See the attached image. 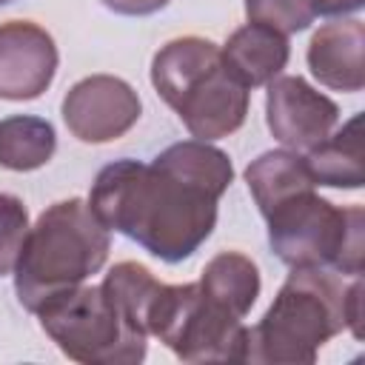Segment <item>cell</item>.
<instances>
[{
    "mask_svg": "<svg viewBox=\"0 0 365 365\" xmlns=\"http://www.w3.org/2000/svg\"><path fill=\"white\" fill-rule=\"evenodd\" d=\"M322 0H245L248 23L271 26L282 34L305 31L319 17Z\"/></svg>",
    "mask_w": 365,
    "mask_h": 365,
    "instance_id": "18",
    "label": "cell"
},
{
    "mask_svg": "<svg viewBox=\"0 0 365 365\" xmlns=\"http://www.w3.org/2000/svg\"><path fill=\"white\" fill-rule=\"evenodd\" d=\"M9 3H14V0H0V6H9Z\"/></svg>",
    "mask_w": 365,
    "mask_h": 365,
    "instance_id": "23",
    "label": "cell"
},
{
    "mask_svg": "<svg viewBox=\"0 0 365 365\" xmlns=\"http://www.w3.org/2000/svg\"><path fill=\"white\" fill-rule=\"evenodd\" d=\"M245 182L262 217L288 197L314 188V177L305 165V157H299V151L291 148L265 151L257 160H251L245 168Z\"/></svg>",
    "mask_w": 365,
    "mask_h": 365,
    "instance_id": "14",
    "label": "cell"
},
{
    "mask_svg": "<svg viewBox=\"0 0 365 365\" xmlns=\"http://www.w3.org/2000/svg\"><path fill=\"white\" fill-rule=\"evenodd\" d=\"M103 294L114 302V308L128 319V325H134L137 331H143L148 336V319L154 311V302L163 291V282L140 262H117L106 279L100 282Z\"/></svg>",
    "mask_w": 365,
    "mask_h": 365,
    "instance_id": "17",
    "label": "cell"
},
{
    "mask_svg": "<svg viewBox=\"0 0 365 365\" xmlns=\"http://www.w3.org/2000/svg\"><path fill=\"white\" fill-rule=\"evenodd\" d=\"M305 165L314 177V185L348 191L362 188V114H354L339 131H331L322 143L308 148Z\"/></svg>",
    "mask_w": 365,
    "mask_h": 365,
    "instance_id": "13",
    "label": "cell"
},
{
    "mask_svg": "<svg viewBox=\"0 0 365 365\" xmlns=\"http://www.w3.org/2000/svg\"><path fill=\"white\" fill-rule=\"evenodd\" d=\"M234 182L228 154L205 140H182L154 163L117 160L88 194L97 220L163 262L188 259L217 225V202Z\"/></svg>",
    "mask_w": 365,
    "mask_h": 365,
    "instance_id": "1",
    "label": "cell"
},
{
    "mask_svg": "<svg viewBox=\"0 0 365 365\" xmlns=\"http://www.w3.org/2000/svg\"><path fill=\"white\" fill-rule=\"evenodd\" d=\"M143 103L137 91L114 74L77 80L63 97V120L80 143H111L137 125Z\"/></svg>",
    "mask_w": 365,
    "mask_h": 365,
    "instance_id": "8",
    "label": "cell"
},
{
    "mask_svg": "<svg viewBox=\"0 0 365 365\" xmlns=\"http://www.w3.org/2000/svg\"><path fill=\"white\" fill-rule=\"evenodd\" d=\"M108 11L123 14V17H148L160 9H165L171 0H100Z\"/></svg>",
    "mask_w": 365,
    "mask_h": 365,
    "instance_id": "20",
    "label": "cell"
},
{
    "mask_svg": "<svg viewBox=\"0 0 365 365\" xmlns=\"http://www.w3.org/2000/svg\"><path fill=\"white\" fill-rule=\"evenodd\" d=\"M365 294V285H362V277H354V282L348 285V299H345V319H348V328L356 339H362V297Z\"/></svg>",
    "mask_w": 365,
    "mask_h": 365,
    "instance_id": "21",
    "label": "cell"
},
{
    "mask_svg": "<svg viewBox=\"0 0 365 365\" xmlns=\"http://www.w3.org/2000/svg\"><path fill=\"white\" fill-rule=\"evenodd\" d=\"M57 46L31 20L0 23V100H34L57 74Z\"/></svg>",
    "mask_w": 365,
    "mask_h": 365,
    "instance_id": "10",
    "label": "cell"
},
{
    "mask_svg": "<svg viewBox=\"0 0 365 365\" xmlns=\"http://www.w3.org/2000/svg\"><path fill=\"white\" fill-rule=\"evenodd\" d=\"M108 228L80 197L48 205L23 240L14 265V294L26 311L83 285L108 259Z\"/></svg>",
    "mask_w": 365,
    "mask_h": 365,
    "instance_id": "2",
    "label": "cell"
},
{
    "mask_svg": "<svg viewBox=\"0 0 365 365\" xmlns=\"http://www.w3.org/2000/svg\"><path fill=\"white\" fill-rule=\"evenodd\" d=\"M362 51H365L362 20H334L314 31L305 57L319 86L356 94L365 86Z\"/></svg>",
    "mask_w": 365,
    "mask_h": 365,
    "instance_id": "11",
    "label": "cell"
},
{
    "mask_svg": "<svg viewBox=\"0 0 365 365\" xmlns=\"http://www.w3.org/2000/svg\"><path fill=\"white\" fill-rule=\"evenodd\" d=\"M268 245L288 268H331L342 277H362L365 211L336 208L325 197L299 191L265 214Z\"/></svg>",
    "mask_w": 365,
    "mask_h": 365,
    "instance_id": "5",
    "label": "cell"
},
{
    "mask_svg": "<svg viewBox=\"0 0 365 365\" xmlns=\"http://www.w3.org/2000/svg\"><path fill=\"white\" fill-rule=\"evenodd\" d=\"M148 336H157L182 362H245L248 328L228 308L208 299L200 282H163Z\"/></svg>",
    "mask_w": 365,
    "mask_h": 365,
    "instance_id": "7",
    "label": "cell"
},
{
    "mask_svg": "<svg viewBox=\"0 0 365 365\" xmlns=\"http://www.w3.org/2000/svg\"><path fill=\"white\" fill-rule=\"evenodd\" d=\"M29 234V211L20 197L0 191V277L11 274Z\"/></svg>",
    "mask_w": 365,
    "mask_h": 365,
    "instance_id": "19",
    "label": "cell"
},
{
    "mask_svg": "<svg viewBox=\"0 0 365 365\" xmlns=\"http://www.w3.org/2000/svg\"><path fill=\"white\" fill-rule=\"evenodd\" d=\"M40 328L57 348L83 365H137L145 359L148 336L128 325L100 285H77L43 302Z\"/></svg>",
    "mask_w": 365,
    "mask_h": 365,
    "instance_id": "6",
    "label": "cell"
},
{
    "mask_svg": "<svg viewBox=\"0 0 365 365\" xmlns=\"http://www.w3.org/2000/svg\"><path fill=\"white\" fill-rule=\"evenodd\" d=\"M151 83L194 140H222L248 117L251 88L231 74L220 46L205 37L165 43L151 60Z\"/></svg>",
    "mask_w": 365,
    "mask_h": 365,
    "instance_id": "3",
    "label": "cell"
},
{
    "mask_svg": "<svg viewBox=\"0 0 365 365\" xmlns=\"http://www.w3.org/2000/svg\"><path fill=\"white\" fill-rule=\"evenodd\" d=\"M265 123L274 140L291 151H308L339 123V106L299 74H279L268 83Z\"/></svg>",
    "mask_w": 365,
    "mask_h": 365,
    "instance_id": "9",
    "label": "cell"
},
{
    "mask_svg": "<svg viewBox=\"0 0 365 365\" xmlns=\"http://www.w3.org/2000/svg\"><path fill=\"white\" fill-rule=\"evenodd\" d=\"M348 285L328 268H291L262 319L248 328L245 362L311 365L319 348L348 328Z\"/></svg>",
    "mask_w": 365,
    "mask_h": 365,
    "instance_id": "4",
    "label": "cell"
},
{
    "mask_svg": "<svg viewBox=\"0 0 365 365\" xmlns=\"http://www.w3.org/2000/svg\"><path fill=\"white\" fill-rule=\"evenodd\" d=\"M365 6V0H322L319 6V14L322 17H345V14H354Z\"/></svg>",
    "mask_w": 365,
    "mask_h": 365,
    "instance_id": "22",
    "label": "cell"
},
{
    "mask_svg": "<svg viewBox=\"0 0 365 365\" xmlns=\"http://www.w3.org/2000/svg\"><path fill=\"white\" fill-rule=\"evenodd\" d=\"M200 288L208 299H214L217 305L228 308L234 317L242 319L254 308L262 282L251 257L240 251H222L214 259H208V265L202 268Z\"/></svg>",
    "mask_w": 365,
    "mask_h": 365,
    "instance_id": "15",
    "label": "cell"
},
{
    "mask_svg": "<svg viewBox=\"0 0 365 365\" xmlns=\"http://www.w3.org/2000/svg\"><path fill=\"white\" fill-rule=\"evenodd\" d=\"M220 51H222V60L231 68V74L245 88L268 86L274 77L282 74V68L288 66V57H291L288 34H282L271 26H262V23L240 26Z\"/></svg>",
    "mask_w": 365,
    "mask_h": 365,
    "instance_id": "12",
    "label": "cell"
},
{
    "mask_svg": "<svg viewBox=\"0 0 365 365\" xmlns=\"http://www.w3.org/2000/svg\"><path fill=\"white\" fill-rule=\"evenodd\" d=\"M57 148L54 125L43 117L11 114L0 120V165L9 171L43 168Z\"/></svg>",
    "mask_w": 365,
    "mask_h": 365,
    "instance_id": "16",
    "label": "cell"
}]
</instances>
